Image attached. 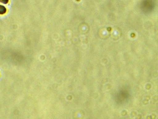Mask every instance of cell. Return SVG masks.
I'll return each instance as SVG.
<instances>
[{
	"label": "cell",
	"mask_w": 158,
	"mask_h": 119,
	"mask_svg": "<svg viewBox=\"0 0 158 119\" xmlns=\"http://www.w3.org/2000/svg\"><path fill=\"white\" fill-rule=\"evenodd\" d=\"M7 9L4 6L0 5V15H3L7 13Z\"/></svg>",
	"instance_id": "cell-1"
},
{
	"label": "cell",
	"mask_w": 158,
	"mask_h": 119,
	"mask_svg": "<svg viewBox=\"0 0 158 119\" xmlns=\"http://www.w3.org/2000/svg\"><path fill=\"white\" fill-rule=\"evenodd\" d=\"M10 0H0V2L4 4H7L9 2Z\"/></svg>",
	"instance_id": "cell-2"
}]
</instances>
